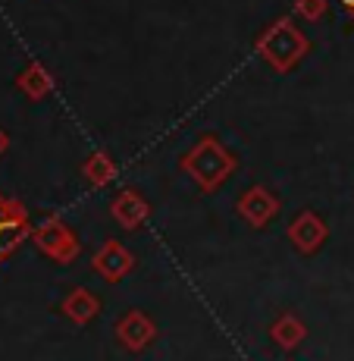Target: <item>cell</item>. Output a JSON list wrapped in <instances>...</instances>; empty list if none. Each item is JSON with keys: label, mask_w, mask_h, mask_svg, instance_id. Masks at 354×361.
Segmentation results:
<instances>
[{"label": "cell", "mask_w": 354, "mask_h": 361, "mask_svg": "<svg viewBox=\"0 0 354 361\" xmlns=\"http://www.w3.org/2000/svg\"><path fill=\"white\" fill-rule=\"evenodd\" d=\"M116 173H120V166H116V161L110 154H91L85 161V166H82V176L88 179L91 185H107L116 179Z\"/></svg>", "instance_id": "7c38bea8"}, {"label": "cell", "mask_w": 354, "mask_h": 361, "mask_svg": "<svg viewBox=\"0 0 354 361\" xmlns=\"http://www.w3.org/2000/svg\"><path fill=\"white\" fill-rule=\"evenodd\" d=\"M154 321H151L148 314H141V311H129V314L120 317V324H116V336H120V343L126 345V349H144V345L154 339Z\"/></svg>", "instance_id": "9c48e42d"}, {"label": "cell", "mask_w": 354, "mask_h": 361, "mask_svg": "<svg viewBox=\"0 0 354 361\" xmlns=\"http://www.w3.org/2000/svg\"><path fill=\"white\" fill-rule=\"evenodd\" d=\"M29 214L23 204L0 195V264L10 258L29 235Z\"/></svg>", "instance_id": "277c9868"}, {"label": "cell", "mask_w": 354, "mask_h": 361, "mask_svg": "<svg viewBox=\"0 0 354 361\" xmlns=\"http://www.w3.org/2000/svg\"><path fill=\"white\" fill-rule=\"evenodd\" d=\"M326 235H329V230H326V224L317 217L314 211L298 214V217L289 224V242L301 255H314L317 248L326 242Z\"/></svg>", "instance_id": "52a82bcc"}, {"label": "cell", "mask_w": 354, "mask_h": 361, "mask_svg": "<svg viewBox=\"0 0 354 361\" xmlns=\"http://www.w3.org/2000/svg\"><path fill=\"white\" fill-rule=\"evenodd\" d=\"M235 166H239L235 154L226 148V145H220L213 135L201 138L191 151L182 154V170L198 183L201 192H217L235 173Z\"/></svg>", "instance_id": "6da1fadb"}, {"label": "cell", "mask_w": 354, "mask_h": 361, "mask_svg": "<svg viewBox=\"0 0 354 361\" xmlns=\"http://www.w3.org/2000/svg\"><path fill=\"white\" fill-rule=\"evenodd\" d=\"M19 88H23L29 98H44V94H51V88H53V79H51V73H47L41 63H29L19 73Z\"/></svg>", "instance_id": "8fae6325"}, {"label": "cell", "mask_w": 354, "mask_h": 361, "mask_svg": "<svg viewBox=\"0 0 354 361\" xmlns=\"http://www.w3.org/2000/svg\"><path fill=\"white\" fill-rule=\"evenodd\" d=\"M63 314L69 317V321H75V324H88L91 317L101 311V302H97V295L94 293H88L85 286H79V289H72L66 298H63Z\"/></svg>", "instance_id": "30bf717a"}, {"label": "cell", "mask_w": 354, "mask_h": 361, "mask_svg": "<svg viewBox=\"0 0 354 361\" xmlns=\"http://www.w3.org/2000/svg\"><path fill=\"white\" fill-rule=\"evenodd\" d=\"M258 54L270 69H276V73H291V69L310 54V41L289 16H282L258 38Z\"/></svg>", "instance_id": "7a4b0ae2"}, {"label": "cell", "mask_w": 354, "mask_h": 361, "mask_svg": "<svg viewBox=\"0 0 354 361\" xmlns=\"http://www.w3.org/2000/svg\"><path fill=\"white\" fill-rule=\"evenodd\" d=\"M110 214H113V220L120 226H126V230H138V226L151 217V204L138 195L135 189H122L120 195L110 201Z\"/></svg>", "instance_id": "ba28073f"}, {"label": "cell", "mask_w": 354, "mask_h": 361, "mask_svg": "<svg viewBox=\"0 0 354 361\" xmlns=\"http://www.w3.org/2000/svg\"><path fill=\"white\" fill-rule=\"evenodd\" d=\"M235 211H239V217L245 220V224H251L254 230H263V226L279 214V198H276L267 185H251V189H245L239 195Z\"/></svg>", "instance_id": "5b68a950"}, {"label": "cell", "mask_w": 354, "mask_h": 361, "mask_svg": "<svg viewBox=\"0 0 354 361\" xmlns=\"http://www.w3.org/2000/svg\"><path fill=\"white\" fill-rule=\"evenodd\" d=\"M326 10H329L326 0H295V13L301 19H308V23H320L326 16Z\"/></svg>", "instance_id": "5bb4252c"}, {"label": "cell", "mask_w": 354, "mask_h": 361, "mask_svg": "<svg viewBox=\"0 0 354 361\" xmlns=\"http://www.w3.org/2000/svg\"><path fill=\"white\" fill-rule=\"evenodd\" d=\"M32 239H34V245L47 255V258H53L57 264L75 261L79 258V252H82L79 235H75L63 220H57V217L41 220V224L32 230Z\"/></svg>", "instance_id": "3957f363"}, {"label": "cell", "mask_w": 354, "mask_h": 361, "mask_svg": "<svg viewBox=\"0 0 354 361\" xmlns=\"http://www.w3.org/2000/svg\"><path fill=\"white\" fill-rule=\"evenodd\" d=\"M91 267H94V274L101 276V280L120 283L122 276L132 274V267H135V255H132L122 242L110 239V242H103V245L97 248V255L91 258Z\"/></svg>", "instance_id": "8992f818"}, {"label": "cell", "mask_w": 354, "mask_h": 361, "mask_svg": "<svg viewBox=\"0 0 354 361\" xmlns=\"http://www.w3.org/2000/svg\"><path fill=\"white\" fill-rule=\"evenodd\" d=\"M273 339L282 345V349H295L298 343L304 339V324L298 321V317H291V314H286V317H279V321L273 324Z\"/></svg>", "instance_id": "4fadbf2b"}, {"label": "cell", "mask_w": 354, "mask_h": 361, "mask_svg": "<svg viewBox=\"0 0 354 361\" xmlns=\"http://www.w3.org/2000/svg\"><path fill=\"white\" fill-rule=\"evenodd\" d=\"M6 148H10V135H6V132L4 129H0V154H4V151Z\"/></svg>", "instance_id": "9a60e30c"}, {"label": "cell", "mask_w": 354, "mask_h": 361, "mask_svg": "<svg viewBox=\"0 0 354 361\" xmlns=\"http://www.w3.org/2000/svg\"><path fill=\"white\" fill-rule=\"evenodd\" d=\"M345 4H348V10H354V0H345Z\"/></svg>", "instance_id": "2e32d148"}]
</instances>
